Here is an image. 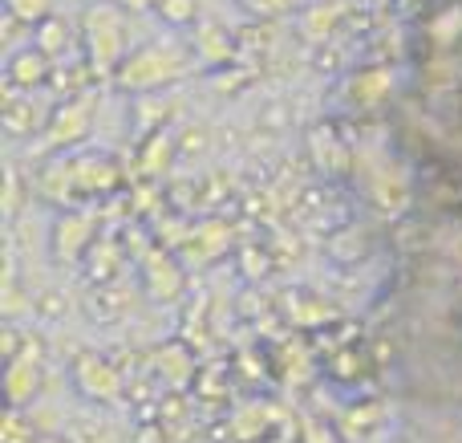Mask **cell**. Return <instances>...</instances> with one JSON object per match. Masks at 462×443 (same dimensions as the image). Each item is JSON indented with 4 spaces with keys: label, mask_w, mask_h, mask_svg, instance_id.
Returning a JSON list of instances; mask_svg holds the SVG:
<instances>
[{
    "label": "cell",
    "mask_w": 462,
    "mask_h": 443,
    "mask_svg": "<svg viewBox=\"0 0 462 443\" xmlns=\"http://www.w3.org/2000/svg\"><path fill=\"white\" fill-rule=\"evenodd\" d=\"M81 391H86V395H94V399H114V395H118V379H114L110 366L86 358V363H81Z\"/></svg>",
    "instance_id": "1"
},
{
    "label": "cell",
    "mask_w": 462,
    "mask_h": 443,
    "mask_svg": "<svg viewBox=\"0 0 462 443\" xmlns=\"http://www.w3.org/2000/svg\"><path fill=\"white\" fill-rule=\"evenodd\" d=\"M45 443H57V439H45Z\"/></svg>",
    "instance_id": "2"
}]
</instances>
